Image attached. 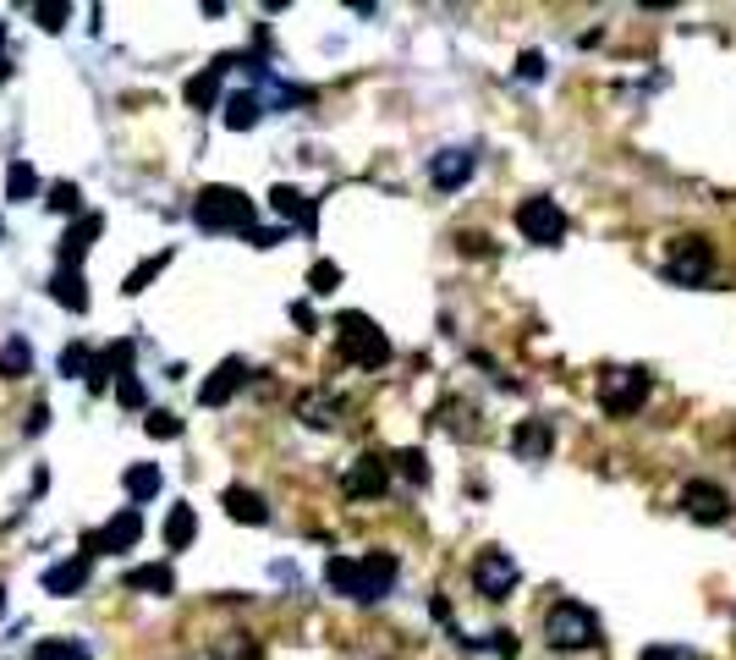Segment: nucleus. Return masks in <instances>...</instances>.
Listing matches in <instances>:
<instances>
[{"instance_id": "1", "label": "nucleus", "mask_w": 736, "mask_h": 660, "mask_svg": "<svg viewBox=\"0 0 736 660\" xmlns=\"http://www.w3.org/2000/svg\"><path fill=\"white\" fill-rule=\"evenodd\" d=\"M335 347H341V358L352 369H385L391 363V336L374 326L369 314H357V309L335 314Z\"/></svg>"}, {"instance_id": "2", "label": "nucleus", "mask_w": 736, "mask_h": 660, "mask_svg": "<svg viewBox=\"0 0 736 660\" xmlns=\"http://www.w3.org/2000/svg\"><path fill=\"white\" fill-rule=\"evenodd\" d=\"M193 220H198V231H253V198L242 193V187H204L198 198H193Z\"/></svg>"}, {"instance_id": "3", "label": "nucleus", "mask_w": 736, "mask_h": 660, "mask_svg": "<svg viewBox=\"0 0 736 660\" xmlns=\"http://www.w3.org/2000/svg\"><path fill=\"white\" fill-rule=\"evenodd\" d=\"M545 644L550 650H593L599 644V617H593L583 600H556L545 611Z\"/></svg>"}, {"instance_id": "4", "label": "nucleus", "mask_w": 736, "mask_h": 660, "mask_svg": "<svg viewBox=\"0 0 736 660\" xmlns=\"http://www.w3.org/2000/svg\"><path fill=\"white\" fill-rule=\"evenodd\" d=\"M649 391H654L649 369H604L599 385H593V396H599V408H604L610 419H632V413L649 402Z\"/></svg>"}, {"instance_id": "5", "label": "nucleus", "mask_w": 736, "mask_h": 660, "mask_svg": "<svg viewBox=\"0 0 736 660\" xmlns=\"http://www.w3.org/2000/svg\"><path fill=\"white\" fill-rule=\"evenodd\" d=\"M715 276V248L704 243V237H676L671 248H665V281H676V287H704Z\"/></svg>"}, {"instance_id": "6", "label": "nucleus", "mask_w": 736, "mask_h": 660, "mask_svg": "<svg viewBox=\"0 0 736 660\" xmlns=\"http://www.w3.org/2000/svg\"><path fill=\"white\" fill-rule=\"evenodd\" d=\"M517 231H522L528 243H539V248H561V237H567V209H561L556 198H522V204H517Z\"/></svg>"}, {"instance_id": "7", "label": "nucleus", "mask_w": 736, "mask_h": 660, "mask_svg": "<svg viewBox=\"0 0 736 660\" xmlns=\"http://www.w3.org/2000/svg\"><path fill=\"white\" fill-rule=\"evenodd\" d=\"M517 578H522V567H517L511 550H500V545L478 550V561H473V589H478L484 600H506V595L517 589Z\"/></svg>"}, {"instance_id": "8", "label": "nucleus", "mask_w": 736, "mask_h": 660, "mask_svg": "<svg viewBox=\"0 0 736 660\" xmlns=\"http://www.w3.org/2000/svg\"><path fill=\"white\" fill-rule=\"evenodd\" d=\"M144 539V512L138 506H122L105 528H94V534H83V556H122V550H133Z\"/></svg>"}, {"instance_id": "9", "label": "nucleus", "mask_w": 736, "mask_h": 660, "mask_svg": "<svg viewBox=\"0 0 736 660\" xmlns=\"http://www.w3.org/2000/svg\"><path fill=\"white\" fill-rule=\"evenodd\" d=\"M682 512H687L693 523L715 528V523H726V517H732V495L721 491L715 479H687V485H682Z\"/></svg>"}, {"instance_id": "10", "label": "nucleus", "mask_w": 736, "mask_h": 660, "mask_svg": "<svg viewBox=\"0 0 736 660\" xmlns=\"http://www.w3.org/2000/svg\"><path fill=\"white\" fill-rule=\"evenodd\" d=\"M341 491L352 495V501H380V495L391 491V457H380V452H363V457L346 468Z\"/></svg>"}, {"instance_id": "11", "label": "nucleus", "mask_w": 736, "mask_h": 660, "mask_svg": "<svg viewBox=\"0 0 736 660\" xmlns=\"http://www.w3.org/2000/svg\"><path fill=\"white\" fill-rule=\"evenodd\" d=\"M391 584H396V556H391V550H369V556L357 561V595H352V600L374 606V600L391 595Z\"/></svg>"}, {"instance_id": "12", "label": "nucleus", "mask_w": 736, "mask_h": 660, "mask_svg": "<svg viewBox=\"0 0 736 660\" xmlns=\"http://www.w3.org/2000/svg\"><path fill=\"white\" fill-rule=\"evenodd\" d=\"M242 385H248V363H242V358H226V363H215V374L198 385V402H204V408H226Z\"/></svg>"}, {"instance_id": "13", "label": "nucleus", "mask_w": 736, "mask_h": 660, "mask_svg": "<svg viewBox=\"0 0 736 660\" xmlns=\"http://www.w3.org/2000/svg\"><path fill=\"white\" fill-rule=\"evenodd\" d=\"M511 452H517V463H545L556 452V424L550 419H522L511 430Z\"/></svg>"}, {"instance_id": "14", "label": "nucleus", "mask_w": 736, "mask_h": 660, "mask_svg": "<svg viewBox=\"0 0 736 660\" xmlns=\"http://www.w3.org/2000/svg\"><path fill=\"white\" fill-rule=\"evenodd\" d=\"M122 374H133V341L122 336V341H111L105 352H94V363H89V391H105L111 380H122Z\"/></svg>"}, {"instance_id": "15", "label": "nucleus", "mask_w": 736, "mask_h": 660, "mask_svg": "<svg viewBox=\"0 0 736 660\" xmlns=\"http://www.w3.org/2000/svg\"><path fill=\"white\" fill-rule=\"evenodd\" d=\"M473 171H478L473 149H440V155L429 161V182H435L440 193H456V187L473 182Z\"/></svg>"}, {"instance_id": "16", "label": "nucleus", "mask_w": 736, "mask_h": 660, "mask_svg": "<svg viewBox=\"0 0 736 660\" xmlns=\"http://www.w3.org/2000/svg\"><path fill=\"white\" fill-rule=\"evenodd\" d=\"M100 231H105V215H77V220L66 226V237H61V265H77V259L100 243Z\"/></svg>"}, {"instance_id": "17", "label": "nucleus", "mask_w": 736, "mask_h": 660, "mask_svg": "<svg viewBox=\"0 0 736 660\" xmlns=\"http://www.w3.org/2000/svg\"><path fill=\"white\" fill-rule=\"evenodd\" d=\"M50 298L66 309V314H83L89 309V287H83V270L77 265H55V276H50Z\"/></svg>"}, {"instance_id": "18", "label": "nucleus", "mask_w": 736, "mask_h": 660, "mask_svg": "<svg viewBox=\"0 0 736 660\" xmlns=\"http://www.w3.org/2000/svg\"><path fill=\"white\" fill-rule=\"evenodd\" d=\"M220 506H226V517H231V523H248V528L270 523V506H265V495L248 491V485H231V491L220 495Z\"/></svg>"}, {"instance_id": "19", "label": "nucleus", "mask_w": 736, "mask_h": 660, "mask_svg": "<svg viewBox=\"0 0 736 660\" xmlns=\"http://www.w3.org/2000/svg\"><path fill=\"white\" fill-rule=\"evenodd\" d=\"M297 419H302L308 430H335L341 396H330V391H302V396H297Z\"/></svg>"}, {"instance_id": "20", "label": "nucleus", "mask_w": 736, "mask_h": 660, "mask_svg": "<svg viewBox=\"0 0 736 660\" xmlns=\"http://www.w3.org/2000/svg\"><path fill=\"white\" fill-rule=\"evenodd\" d=\"M270 209L281 215V220H292V226H302V231H313V198L308 193H297V187H270Z\"/></svg>"}, {"instance_id": "21", "label": "nucleus", "mask_w": 736, "mask_h": 660, "mask_svg": "<svg viewBox=\"0 0 736 660\" xmlns=\"http://www.w3.org/2000/svg\"><path fill=\"white\" fill-rule=\"evenodd\" d=\"M89 556H72V561H55L50 573H44V595H77L83 584H89Z\"/></svg>"}, {"instance_id": "22", "label": "nucleus", "mask_w": 736, "mask_h": 660, "mask_svg": "<svg viewBox=\"0 0 736 660\" xmlns=\"http://www.w3.org/2000/svg\"><path fill=\"white\" fill-rule=\"evenodd\" d=\"M220 78H226V66L209 61V66L187 83V105H193V111H215V105H220Z\"/></svg>"}, {"instance_id": "23", "label": "nucleus", "mask_w": 736, "mask_h": 660, "mask_svg": "<svg viewBox=\"0 0 736 660\" xmlns=\"http://www.w3.org/2000/svg\"><path fill=\"white\" fill-rule=\"evenodd\" d=\"M220 116H226V127H231V133H248V127H259L265 105H259V94H253V89H242V94H231V100H226V111H220Z\"/></svg>"}, {"instance_id": "24", "label": "nucleus", "mask_w": 736, "mask_h": 660, "mask_svg": "<svg viewBox=\"0 0 736 660\" xmlns=\"http://www.w3.org/2000/svg\"><path fill=\"white\" fill-rule=\"evenodd\" d=\"M193 539H198V512H193L187 501H176L170 517H165V545H170V550H187Z\"/></svg>"}, {"instance_id": "25", "label": "nucleus", "mask_w": 736, "mask_h": 660, "mask_svg": "<svg viewBox=\"0 0 736 660\" xmlns=\"http://www.w3.org/2000/svg\"><path fill=\"white\" fill-rule=\"evenodd\" d=\"M127 589H133V595H176V578H170L165 561H148V567H133V573H127Z\"/></svg>"}, {"instance_id": "26", "label": "nucleus", "mask_w": 736, "mask_h": 660, "mask_svg": "<svg viewBox=\"0 0 736 660\" xmlns=\"http://www.w3.org/2000/svg\"><path fill=\"white\" fill-rule=\"evenodd\" d=\"M6 198H11V204H33V198H39V171L28 161L6 165Z\"/></svg>"}, {"instance_id": "27", "label": "nucleus", "mask_w": 736, "mask_h": 660, "mask_svg": "<svg viewBox=\"0 0 736 660\" xmlns=\"http://www.w3.org/2000/svg\"><path fill=\"white\" fill-rule=\"evenodd\" d=\"M122 485H127V495H133V506H144V501L159 495V468H154V463H133V468L122 474Z\"/></svg>"}, {"instance_id": "28", "label": "nucleus", "mask_w": 736, "mask_h": 660, "mask_svg": "<svg viewBox=\"0 0 736 660\" xmlns=\"http://www.w3.org/2000/svg\"><path fill=\"white\" fill-rule=\"evenodd\" d=\"M33 369V347L22 341V336H6V347H0V374L6 380H22Z\"/></svg>"}, {"instance_id": "29", "label": "nucleus", "mask_w": 736, "mask_h": 660, "mask_svg": "<svg viewBox=\"0 0 736 660\" xmlns=\"http://www.w3.org/2000/svg\"><path fill=\"white\" fill-rule=\"evenodd\" d=\"M324 584H330L335 595L352 600V595H357V561H352V556H330V561H324Z\"/></svg>"}, {"instance_id": "30", "label": "nucleus", "mask_w": 736, "mask_h": 660, "mask_svg": "<svg viewBox=\"0 0 736 660\" xmlns=\"http://www.w3.org/2000/svg\"><path fill=\"white\" fill-rule=\"evenodd\" d=\"M391 463H396V474H402V479H407V485H418V491H424V485H429V457H424V452H418V446H407V452H396V457H391Z\"/></svg>"}, {"instance_id": "31", "label": "nucleus", "mask_w": 736, "mask_h": 660, "mask_svg": "<svg viewBox=\"0 0 736 660\" xmlns=\"http://www.w3.org/2000/svg\"><path fill=\"white\" fill-rule=\"evenodd\" d=\"M440 424L450 430V435H462V441H473V435H478V424H473V408H467V402H445Z\"/></svg>"}, {"instance_id": "32", "label": "nucleus", "mask_w": 736, "mask_h": 660, "mask_svg": "<svg viewBox=\"0 0 736 660\" xmlns=\"http://www.w3.org/2000/svg\"><path fill=\"white\" fill-rule=\"evenodd\" d=\"M33 660H89V650L77 639H39L33 644Z\"/></svg>"}, {"instance_id": "33", "label": "nucleus", "mask_w": 736, "mask_h": 660, "mask_svg": "<svg viewBox=\"0 0 736 660\" xmlns=\"http://www.w3.org/2000/svg\"><path fill=\"white\" fill-rule=\"evenodd\" d=\"M165 265H170V254H154V259H144V265H138V270L127 276V287H122V292H127V298H138V292H144L148 281H154V276L165 270Z\"/></svg>"}, {"instance_id": "34", "label": "nucleus", "mask_w": 736, "mask_h": 660, "mask_svg": "<svg viewBox=\"0 0 736 660\" xmlns=\"http://www.w3.org/2000/svg\"><path fill=\"white\" fill-rule=\"evenodd\" d=\"M44 204H50V209H61V215H77V209H83V193H77V182H55Z\"/></svg>"}, {"instance_id": "35", "label": "nucleus", "mask_w": 736, "mask_h": 660, "mask_svg": "<svg viewBox=\"0 0 736 660\" xmlns=\"http://www.w3.org/2000/svg\"><path fill=\"white\" fill-rule=\"evenodd\" d=\"M335 287H341V265L319 259V265L308 270V292H319V298H324V292H335Z\"/></svg>"}, {"instance_id": "36", "label": "nucleus", "mask_w": 736, "mask_h": 660, "mask_svg": "<svg viewBox=\"0 0 736 660\" xmlns=\"http://www.w3.org/2000/svg\"><path fill=\"white\" fill-rule=\"evenodd\" d=\"M89 363H94L89 341H72V347L61 352V374H72V380H83V374H89Z\"/></svg>"}, {"instance_id": "37", "label": "nucleus", "mask_w": 736, "mask_h": 660, "mask_svg": "<svg viewBox=\"0 0 736 660\" xmlns=\"http://www.w3.org/2000/svg\"><path fill=\"white\" fill-rule=\"evenodd\" d=\"M144 430L154 435V441H176V435H182V419H176V413H165V408H154V413L144 419Z\"/></svg>"}, {"instance_id": "38", "label": "nucleus", "mask_w": 736, "mask_h": 660, "mask_svg": "<svg viewBox=\"0 0 736 660\" xmlns=\"http://www.w3.org/2000/svg\"><path fill=\"white\" fill-rule=\"evenodd\" d=\"M33 17H39V28H44V33H61V28H66V17H72V6H66V0H50V6H39Z\"/></svg>"}, {"instance_id": "39", "label": "nucleus", "mask_w": 736, "mask_h": 660, "mask_svg": "<svg viewBox=\"0 0 736 660\" xmlns=\"http://www.w3.org/2000/svg\"><path fill=\"white\" fill-rule=\"evenodd\" d=\"M116 402H122V408H144V402H148L144 380H133V374H122V380H116Z\"/></svg>"}, {"instance_id": "40", "label": "nucleus", "mask_w": 736, "mask_h": 660, "mask_svg": "<svg viewBox=\"0 0 736 660\" xmlns=\"http://www.w3.org/2000/svg\"><path fill=\"white\" fill-rule=\"evenodd\" d=\"M550 72V61L539 55V50H522V61H517V78H528V83H539Z\"/></svg>"}, {"instance_id": "41", "label": "nucleus", "mask_w": 736, "mask_h": 660, "mask_svg": "<svg viewBox=\"0 0 736 660\" xmlns=\"http://www.w3.org/2000/svg\"><path fill=\"white\" fill-rule=\"evenodd\" d=\"M484 650H489V656H500V660H517V639L500 628V633H489V639H484Z\"/></svg>"}, {"instance_id": "42", "label": "nucleus", "mask_w": 736, "mask_h": 660, "mask_svg": "<svg viewBox=\"0 0 736 660\" xmlns=\"http://www.w3.org/2000/svg\"><path fill=\"white\" fill-rule=\"evenodd\" d=\"M248 243H253V248H276V243H287V226H253Z\"/></svg>"}, {"instance_id": "43", "label": "nucleus", "mask_w": 736, "mask_h": 660, "mask_svg": "<svg viewBox=\"0 0 736 660\" xmlns=\"http://www.w3.org/2000/svg\"><path fill=\"white\" fill-rule=\"evenodd\" d=\"M643 660H698V656H693V650H682V644H649Z\"/></svg>"}, {"instance_id": "44", "label": "nucleus", "mask_w": 736, "mask_h": 660, "mask_svg": "<svg viewBox=\"0 0 736 660\" xmlns=\"http://www.w3.org/2000/svg\"><path fill=\"white\" fill-rule=\"evenodd\" d=\"M44 424H50V408H44V402H39V408H33V413H28V435H39V430H44Z\"/></svg>"}, {"instance_id": "45", "label": "nucleus", "mask_w": 736, "mask_h": 660, "mask_svg": "<svg viewBox=\"0 0 736 660\" xmlns=\"http://www.w3.org/2000/svg\"><path fill=\"white\" fill-rule=\"evenodd\" d=\"M292 320L302 330H319V320H313V309H308V303H292Z\"/></svg>"}, {"instance_id": "46", "label": "nucleus", "mask_w": 736, "mask_h": 660, "mask_svg": "<svg viewBox=\"0 0 736 660\" xmlns=\"http://www.w3.org/2000/svg\"><path fill=\"white\" fill-rule=\"evenodd\" d=\"M0 611H6V589H0Z\"/></svg>"}, {"instance_id": "47", "label": "nucleus", "mask_w": 736, "mask_h": 660, "mask_svg": "<svg viewBox=\"0 0 736 660\" xmlns=\"http://www.w3.org/2000/svg\"><path fill=\"white\" fill-rule=\"evenodd\" d=\"M0 237H6V231H0Z\"/></svg>"}]
</instances>
